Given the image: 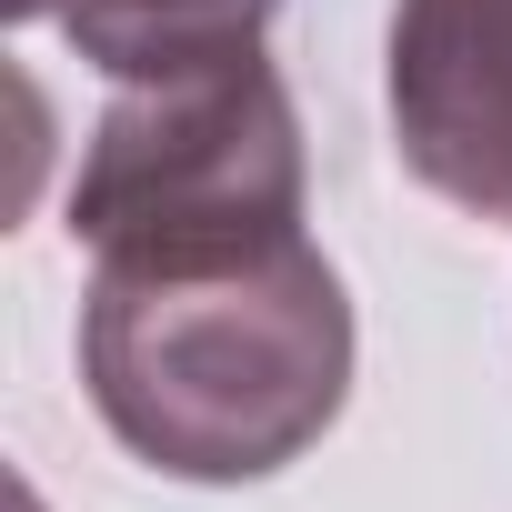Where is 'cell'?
<instances>
[{
    "mask_svg": "<svg viewBox=\"0 0 512 512\" xmlns=\"http://www.w3.org/2000/svg\"><path fill=\"white\" fill-rule=\"evenodd\" d=\"M81 382L171 482H272L352 402V292L312 231L201 262H91Z\"/></svg>",
    "mask_w": 512,
    "mask_h": 512,
    "instance_id": "1",
    "label": "cell"
},
{
    "mask_svg": "<svg viewBox=\"0 0 512 512\" xmlns=\"http://www.w3.org/2000/svg\"><path fill=\"white\" fill-rule=\"evenodd\" d=\"M302 201V111L262 51H241L181 81H121L71 171V241L91 262H201L292 241Z\"/></svg>",
    "mask_w": 512,
    "mask_h": 512,
    "instance_id": "2",
    "label": "cell"
},
{
    "mask_svg": "<svg viewBox=\"0 0 512 512\" xmlns=\"http://www.w3.org/2000/svg\"><path fill=\"white\" fill-rule=\"evenodd\" d=\"M392 151L472 221H512V0H392Z\"/></svg>",
    "mask_w": 512,
    "mask_h": 512,
    "instance_id": "3",
    "label": "cell"
},
{
    "mask_svg": "<svg viewBox=\"0 0 512 512\" xmlns=\"http://www.w3.org/2000/svg\"><path fill=\"white\" fill-rule=\"evenodd\" d=\"M61 21L71 51L111 81H181L211 61L262 51L282 0H11V21Z\"/></svg>",
    "mask_w": 512,
    "mask_h": 512,
    "instance_id": "4",
    "label": "cell"
}]
</instances>
